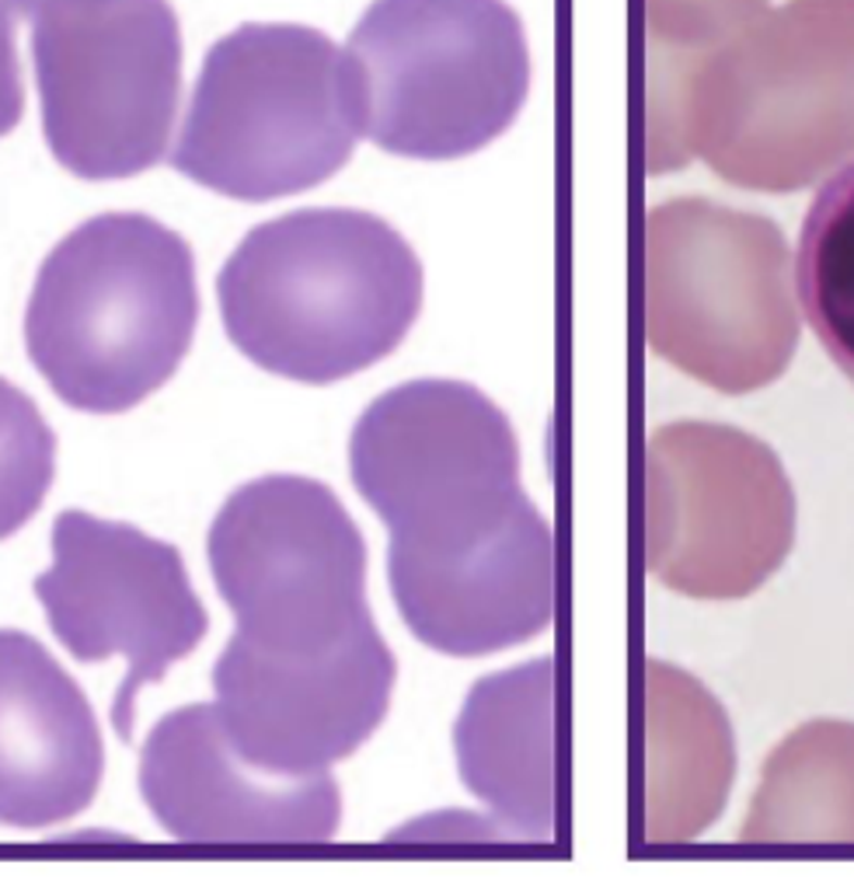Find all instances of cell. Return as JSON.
I'll return each mask as SVG.
<instances>
[{
    "instance_id": "15",
    "label": "cell",
    "mask_w": 854,
    "mask_h": 893,
    "mask_svg": "<svg viewBox=\"0 0 854 893\" xmlns=\"http://www.w3.org/2000/svg\"><path fill=\"white\" fill-rule=\"evenodd\" d=\"M551 659L485 677L467 694L454 743L464 785L524 838H551L555 771H551Z\"/></svg>"
},
{
    "instance_id": "18",
    "label": "cell",
    "mask_w": 854,
    "mask_h": 893,
    "mask_svg": "<svg viewBox=\"0 0 854 893\" xmlns=\"http://www.w3.org/2000/svg\"><path fill=\"white\" fill-rule=\"evenodd\" d=\"M795 284L816 339L854 380V158L830 175L806 210Z\"/></svg>"
},
{
    "instance_id": "6",
    "label": "cell",
    "mask_w": 854,
    "mask_h": 893,
    "mask_svg": "<svg viewBox=\"0 0 854 893\" xmlns=\"http://www.w3.org/2000/svg\"><path fill=\"white\" fill-rule=\"evenodd\" d=\"M645 339L726 394L761 391L799 350L792 259L764 213L680 196L645 217Z\"/></svg>"
},
{
    "instance_id": "20",
    "label": "cell",
    "mask_w": 854,
    "mask_h": 893,
    "mask_svg": "<svg viewBox=\"0 0 854 893\" xmlns=\"http://www.w3.org/2000/svg\"><path fill=\"white\" fill-rule=\"evenodd\" d=\"M771 0H642L649 42L698 49L753 18Z\"/></svg>"
},
{
    "instance_id": "10",
    "label": "cell",
    "mask_w": 854,
    "mask_h": 893,
    "mask_svg": "<svg viewBox=\"0 0 854 893\" xmlns=\"http://www.w3.org/2000/svg\"><path fill=\"white\" fill-rule=\"evenodd\" d=\"M795 541V492L764 440L723 423H669L645 446V566L683 598L764 587Z\"/></svg>"
},
{
    "instance_id": "3",
    "label": "cell",
    "mask_w": 854,
    "mask_h": 893,
    "mask_svg": "<svg viewBox=\"0 0 854 893\" xmlns=\"http://www.w3.org/2000/svg\"><path fill=\"white\" fill-rule=\"evenodd\" d=\"M230 342L262 370L331 385L394 353L423 311V266L366 210L259 224L216 279Z\"/></svg>"
},
{
    "instance_id": "2",
    "label": "cell",
    "mask_w": 854,
    "mask_h": 893,
    "mask_svg": "<svg viewBox=\"0 0 854 893\" xmlns=\"http://www.w3.org/2000/svg\"><path fill=\"white\" fill-rule=\"evenodd\" d=\"M799 192L854 158V0L767 4L698 49L649 42L645 161Z\"/></svg>"
},
{
    "instance_id": "12",
    "label": "cell",
    "mask_w": 854,
    "mask_h": 893,
    "mask_svg": "<svg viewBox=\"0 0 854 893\" xmlns=\"http://www.w3.org/2000/svg\"><path fill=\"white\" fill-rule=\"evenodd\" d=\"M394 677V653L377 628L325 656H273L230 636L213 667L216 716L251 765L317 775L374 737Z\"/></svg>"
},
{
    "instance_id": "7",
    "label": "cell",
    "mask_w": 854,
    "mask_h": 893,
    "mask_svg": "<svg viewBox=\"0 0 854 893\" xmlns=\"http://www.w3.org/2000/svg\"><path fill=\"white\" fill-rule=\"evenodd\" d=\"M363 134L415 161L475 154L530 95V46L506 0H374L349 36Z\"/></svg>"
},
{
    "instance_id": "1",
    "label": "cell",
    "mask_w": 854,
    "mask_h": 893,
    "mask_svg": "<svg viewBox=\"0 0 854 893\" xmlns=\"http://www.w3.org/2000/svg\"><path fill=\"white\" fill-rule=\"evenodd\" d=\"M349 465L391 531V590L418 642L485 656L551 625L555 538L492 399L464 380H409L360 416Z\"/></svg>"
},
{
    "instance_id": "4",
    "label": "cell",
    "mask_w": 854,
    "mask_h": 893,
    "mask_svg": "<svg viewBox=\"0 0 854 893\" xmlns=\"http://www.w3.org/2000/svg\"><path fill=\"white\" fill-rule=\"evenodd\" d=\"M196 322V259L186 238L143 213H102L46 255L25 345L66 405L115 416L178 370Z\"/></svg>"
},
{
    "instance_id": "14",
    "label": "cell",
    "mask_w": 854,
    "mask_h": 893,
    "mask_svg": "<svg viewBox=\"0 0 854 893\" xmlns=\"http://www.w3.org/2000/svg\"><path fill=\"white\" fill-rule=\"evenodd\" d=\"M105 771L102 730L39 639L0 628V823L49 827L91 806Z\"/></svg>"
},
{
    "instance_id": "5",
    "label": "cell",
    "mask_w": 854,
    "mask_h": 893,
    "mask_svg": "<svg viewBox=\"0 0 854 893\" xmlns=\"http://www.w3.org/2000/svg\"><path fill=\"white\" fill-rule=\"evenodd\" d=\"M360 137L349 49L307 25H241L206 53L172 164L230 200L269 203L322 186Z\"/></svg>"
},
{
    "instance_id": "16",
    "label": "cell",
    "mask_w": 854,
    "mask_h": 893,
    "mask_svg": "<svg viewBox=\"0 0 854 893\" xmlns=\"http://www.w3.org/2000/svg\"><path fill=\"white\" fill-rule=\"evenodd\" d=\"M645 838L691 841L718 817L732 782L729 719L688 674L649 664L645 674Z\"/></svg>"
},
{
    "instance_id": "9",
    "label": "cell",
    "mask_w": 854,
    "mask_h": 893,
    "mask_svg": "<svg viewBox=\"0 0 854 893\" xmlns=\"http://www.w3.org/2000/svg\"><path fill=\"white\" fill-rule=\"evenodd\" d=\"M42 129L77 178H129L164 158L181 98L167 0H60L32 18Z\"/></svg>"
},
{
    "instance_id": "11",
    "label": "cell",
    "mask_w": 854,
    "mask_h": 893,
    "mask_svg": "<svg viewBox=\"0 0 854 893\" xmlns=\"http://www.w3.org/2000/svg\"><path fill=\"white\" fill-rule=\"evenodd\" d=\"M36 598L74 659H126L112 705V726L123 740L133 737L137 691L147 681H161L210 628L175 544L80 510H63L56 517L53 569L36 580Z\"/></svg>"
},
{
    "instance_id": "19",
    "label": "cell",
    "mask_w": 854,
    "mask_h": 893,
    "mask_svg": "<svg viewBox=\"0 0 854 893\" xmlns=\"http://www.w3.org/2000/svg\"><path fill=\"white\" fill-rule=\"evenodd\" d=\"M53 471V429L25 391L0 377V541L39 514Z\"/></svg>"
},
{
    "instance_id": "13",
    "label": "cell",
    "mask_w": 854,
    "mask_h": 893,
    "mask_svg": "<svg viewBox=\"0 0 854 893\" xmlns=\"http://www.w3.org/2000/svg\"><path fill=\"white\" fill-rule=\"evenodd\" d=\"M140 792L154 820L189 845H322L342 820L328 771L276 775L227 740L216 705L164 716L140 754Z\"/></svg>"
},
{
    "instance_id": "8",
    "label": "cell",
    "mask_w": 854,
    "mask_h": 893,
    "mask_svg": "<svg viewBox=\"0 0 854 893\" xmlns=\"http://www.w3.org/2000/svg\"><path fill=\"white\" fill-rule=\"evenodd\" d=\"M210 569L234 636L273 656H325L374 632L366 544L328 486L265 475L241 486L210 527Z\"/></svg>"
},
{
    "instance_id": "21",
    "label": "cell",
    "mask_w": 854,
    "mask_h": 893,
    "mask_svg": "<svg viewBox=\"0 0 854 893\" xmlns=\"http://www.w3.org/2000/svg\"><path fill=\"white\" fill-rule=\"evenodd\" d=\"M8 0H0V137H8L18 126L25 112V88H22V63L14 49V25H11Z\"/></svg>"
},
{
    "instance_id": "17",
    "label": "cell",
    "mask_w": 854,
    "mask_h": 893,
    "mask_svg": "<svg viewBox=\"0 0 854 893\" xmlns=\"http://www.w3.org/2000/svg\"><path fill=\"white\" fill-rule=\"evenodd\" d=\"M740 841L854 845V722H806L778 743L764 760Z\"/></svg>"
},
{
    "instance_id": "22",
    "label": "cell",
    "mask_w": 854,
    "mask_h": 893,
    "mask_svg": "<svg viewBox=\"0 0 854 893\" xmlns=\"http://www.w3.org/2000/svg\"><path fill=\"white\" fill-rule=\"evenodd\" d=\"M60 4V0H8L11 14H18V18H36L39 11Z\"/></svg>"
}]
</instances>
